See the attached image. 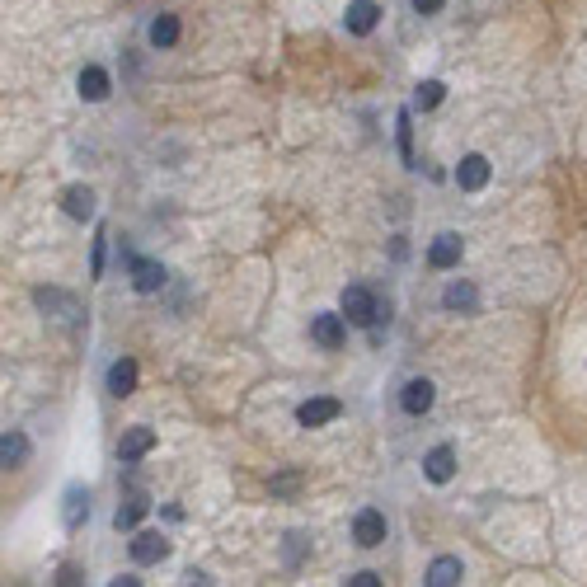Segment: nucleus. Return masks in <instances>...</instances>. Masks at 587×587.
<instances>
[{
	"label": "nucleus",
	"mask_w": 587,
	"mask_h": 587,
	"mask_svg": "<svg viewBox=\"0 0 587 587\" xmlns=\"http://www.w3.org/2000/svg\"><path fill=\"white\" fill-rule=\"evenodd\" d=\"M343 315H348V324H381L385 320V305L376 301V292L372 287H343Z\"/></svg>",
	"instance_id": "obj_1"
},
{
	"label": "nucleus",
	"mask_w": 587,
	"mask_h": 587,
	"mask_svg": "<svg viewBox=\"0 0 587 587\" xmlns=\"http://www.w3.org/2000/svg\"><path fill=\"white\" fill-rule=\"evenodd\" d=\"M385 512L381 508H362L357 517H353V541L362 545V550H376V545H385Z\"/></svg>",
	"instance_id": "obj_2"
},
{
	"label": "nucleus",
	"mask_w": 587,
	"mask_h": 587,
	"mask_svg": "<svg viewBox=\"0 0 587 587\" xmlns=\"http://www.w3.org/2000/svg\"><path fill=\"white\" fill-rule=\"evenodd\" d=\"M339 413H343V400H333V395H311V400L296 409V423H301V428H324V423H333Z\"/></svg>",
	"instance_id": "obj_3"
},
{
	"label": "nucleus",
	"mask_w": 587,
	"mask_h": 587,
	"mask_svg": "<svg viewBox=\"0 0 587 587\" xmlns=\"http://www.w3.org/2000/svg\"><path fill=\"white\" fill-rule=\"evenodd\" d=\"M311 339L320 343V348H343L348 343V315H311Z\"/></svg>",
	"instance_id": "obj_4"
},
{
	"label": "nucleus",
	"mask_w": 587,
	"mask_h": 587,
	"mask_svg": "<svg viewBox=\"0 0 587 587\" xmlns=\"http://www.w3.org/2000/svg\"><path fill=\"white\" fill-rule=\"evenodd\" d=\"M127 550L136 564H160V559H170V536L164 531H136Z\"/></svg>",
	"instance_id": "obj_5"
},
{
	"label": "nucleus",
	"mask_w": 587,
	"mask_h": 587,
	"mask_svg": "<svg viewBox=\"0 0 587 587\" xmlns=\"http://www.w3.org/2000/svg\"><path fill=\"white\" fill-rule=\"evenodd\" d=\"M433 400H437V385H433L428 376H413V381H404V390H400V409L413 413V418H423V413L433 409Z\"/></svg>",
	"instance_id": "obj_6"
},
{
	"label": "nucleus",
	"mask_w": 587,
	"mask_h": 587,
	"mask_svg": "<svg viewBox=\"0 0 587 587\" xmlns=\"http://www.w3.org/2000/svg\"><path fill=\"white\" fill-rule=\"evenodd\" d=\"M376 24H381V5H376V0H353L348 15H343V29H348L353 38L376 34Z\"/></svg>",
	"instance_id": "obj_7"
},
{
	"label": "nucleus",
	"mask_w": 587,
	"mask_h": 587,
	"mask_svg": "<svg viewBox=\"0 0 587 587\" xmlns=\"http://www.w3.org/2000/svg\"><path fill=\"white\" fill-rule=\"evenodd\" d=\"M461 254H465V240H461L456 231H446V235H437V240H433L428 264H433L437 273H446V268H456V264H461Z\"/></svg>",
	"instance_id": "obj_8"
},
{
	"label": "nucleus",
	"mask_w": 587,
	"mask_h": 587,
	"mask_svg": "<svg viewBox=\"0 0 587 587\" xmlns=\"http://www.w3.org/2000/svg\"><path fill=\"white\" fill-rule=\"evenodd\" d=\"M151 452H155V433H151V428H142V423L127 428V433H123V442H118V461H123V465L142 461V456H151Z\"/></svg>",
	"instance_id": "obj_9"
},
{
	"label": "nucleus",
	"mask_w": 587,
	"mask_h": 587,
	"mask_svg": "<svg viewBox=\"0 0 587 587\" xmlns=\"http://www.w3.org/2000/svg\"><path fill=\"white\" fill-rule=\"evenodd\" d=\"M423 474L433 484H452V474H456V452L452 446H433V452L423 456Z\"/></svg>",
	"instance_id": "obj_10"
},
{
	"label": "nucleus",
	"mask_w": 587,
	"mask_h": 587,
	"mask_svg": "<svg viewBox=\"0 0 587 587\" xmlns=\"http://www.w3.org/2000/svg\"><path fill=\"white\" fill-rule=\"evenodd\" d=\"M75 85H80V99H85V104H104V99H108V90H114V80H108V71H104V66H85Z\"/></svg>",
	"instance_id": "obj_11"
},
{
	"label": "nucleus",
	"mask_w": 587,
	"mask_h": 587,
	"mask_svg": "<svg viewBox=\"0 0 587 587\" xmlns=\"http://www.w3.org/2000/svg\"><path fill=\"white\" fill-rule=\"evenodd\" d=\"M489 174H493V170H489L484 155H465V160L456 164V184H461L465 193H480V188L489 184Z\"/></svg>",
	"instance_id": "obj_12"
},
{
	"label": "nucleus",
	"mask_w": 587,
	"mask_h": 587,
	"mask_svg": "<svg viewBox=\"0 0 587 587\" xmlns=\"http://www.w3.org/2000/svg\"><path fill=\"white\" fill-rule=\"evenodd\" d=\"M62 212H66L71 221H90V216H95V188H85V184L66 188V193H62Z\"/></svg>",
	"instance_id": "obj_13"
},
{
	"label": "nucleus",
	"mask_w": 587,
	"mask_h": 587,
	"mask_svg": "<svg viewBox=\"0 0 587 587\" xmlns=\"http://www.w3.org/2000/svg\"><path fill=\"white\" fill-rule=\"evenodd\" d=\"M132 287L142 292V296L160 292V287H164V268H160L155 259H132Z\"/></svg>",
	"instance_id": "obj_14"
},
{
	"label": "nucleus",
	"mask_w": 587,
	"mask_h": 587,
	"mask_svg": "<svg viewBox=\"0 0 587 587\" xmlns=\"http://www.w3.org/2000/svg\"><path fill=\"white\" fill-rule=\"evenodd\" d=\"M465 578V569H461V559L456 554H442V559H433V564H428V587H456Z\"/></svg>",
	"instance_id": "obj_15"
},
{
	"label": "nucleus",
	"mask_w": 587,
	"mask_h": 587,
	"mask_svg": "<svg viewBox=\"0 0 587 587\" xmlns=\"http://www.w3.org/2000/svg\"><path fill=\"white\" fill-rule=\"evenodd\" d=\"M132 390H136V362H132V357H118L114 367H108V395L127 400Z\"/></svg>",
	"instance_id": "obj_16"
},
{
	"label": "nucleus",
	"mask_w": 587,
	"mask_h": 587,
	"mask_svg": "<svg viewBox=\"0 0 587 587\" xmlns=\"http://www.w3.org/2000/svg\"><path fill=\"white\" fill-rule=\"evenodd\" d=\"M24 461H29V437H24L19 428H10L5 437H0V465H5V470H19Z\"/></svg>",
	"instance_id": "obj_17"
},
{
	"label": "nucleus",
	"mask_w": 587,
	"mask_h": 587,
	"mask_svg": "<svg viewBox=\"0 0 587 587\" xmlns=\"http://www.w3.org/2000/svg\"><path fill=\"white\" fill-rule=\"evenodd\" d=\"M179 34H184V29H179V19H174V15H155V19H151V29H146L151 47H174V43H179Z\"/></svg>",
	"instance_id": "obj_18"
},
{
	"label": "nucleus",
	"mask_w": 587,
	"mask_h": 587,
	"mask_svg": "<svg viewBox=\"0 0 587 587\" xmlns=\"http://www.w3.org/2000/svg\"><path fill=\"white\" fill-rule=\"evenodd\" d=\"M146 512H151V502H146L142 493H132V498L123 502V508L114 512V526H118V531H136V526H142V517H146Z\"/></svg>",
	"instance_id": "obj_19"
},
{
	"label": "nucleus",
	"mask_w": 587,
	"mask_h": 587,
	"mask_svg": "<svg viewBox=\"0 0 587 587\" xmlns=\"http://www.w3.org/2000/svg\"><path fill=\"white\" fill-rule=\"evenodd\" d=\"M80 517H90V489H66V508H62V522H66V531H75L80 526Z\"/></svg>",
	"instance_id": "obj_20"
},
{
	"label": "nucleus",
	"mask_w": 587,
	"mask_h": 587,
	"mask_svg": "<svg viewBox=\"0 0 587 587\" xmlns=\"http://www.w3.org/2000/svg\"><path fill=\"white\" fill-rule=\"evenodd\" d=\"M442 305H446V311H474V305H480V292H474L470 283H446Z\"/></svg>",
	"instance_id": "obj_21"
},
{
	"label": "nucleus",
	"mask_w": 587,
	"mask_h": 587,
	"mask_svg": "<svg viewBox=\"0 0 587 587\" xmlns=\"http://www.w3.org/2000/svg\"><path fill=\"white\" fill-rule=\"evenodd\" d=\"M395 142H400V160L413 164V108H400V118H395Z\"/></svg>",
	"instance_id": "obj_22"
},
{
	"label": "nucleus",
	"mask_w": 587,
	"mask_h": 587,
	"mask_svg": "<svg viewBox=\"0 0 587 587\" xmlns=\"http://www.w3.org/2000/svg\"><path fill=\"white\" fill-rule=\"evenodd\" d=\"M442 99H446V85H442V80H423V85L413 90V108H418V114H433Z\"/></svg>",
	"instance_id": "obj_23"
},
{
	"label": "nucleus",
	"mask_w": 587,
	"mask_h": 587,
	"mask_svg": "<svg viewBox=\"0 0 587 587\" xmlns=\"http://www.w3.org/2000/svg\"><path fill=\"white\" fill-rule=\"evenodd\" d=\"M34 301L43 305V311H66V315H75V301H71V296H62V292H52V287H38V292H34Z\"/></svg>",
	"instance_id": "obj_24"
},
{
	"label": "nucleus",
	"mask_w": 587,
	"mask_h": 587,
	"mask_svg": "<svg viewBox=\"0 0 587 587\" xmlns=\"http://www.w3.org/2000/svg\"><path fill=\"white\" fill-rule=\"evenodd\" d=\"M305 550H311V541H305L301 531H292V536H287V564H292V569L305 559Z\"/></svg>",
	"instance_id": "obj_25"
},
{
	"label": "nucleus",
	"mask_w": 587,
	"mask_h": 587,
	"mask_svg": "<svg viewBox=\"0 0 587 587\" xmlns=\"http://www.w3.org/2000/svg\"><path fill=\"white\" fill-rule=\"evenodd\" d=\"M104 249H108V235L99 231V235H95V264H90V273H95V277H104Z\"/></svg>",
	"instance_id": "obj_26"
},
{
	"label": "nucleus",
	"mask_w": 587,
	"mask_h": 587,
	"mask_svg": "<svg viewBox=\"0 0 587 587\" xmlns=\"http://www.w3.org/2000/svg\"><path fill=\"white\" fill-rule=\"evenodd\" d=\"M413 15H442L446 10V0H409Z\"/></svg>",
	"instance_id": "obj_27"
},
{
	"label": "nucleus",
	"mask_w": 587,
	"mask_h": 587,
	"mask_svg": "<svg viewBox=\"0 0 587 587\" xmlns=\"http://www.w3.org/2000/svg\"><path fill=\"white\" fill-rule=\"evenodd\" d=\"M348 587H381V573L362 569V573H353V578H348Z\"/></svg>",
	"instance_id": "obj_28"
},
{
	"label": "nucleus",
	"mask_w": 587,
	"mask_h": 587,
	"mask_svg": "<svg viewBox=\"0 0 587 587\" xmlns=\"http://www.w3.org/2000/svg\"><path fill=\"white\" fill-rule=\"evenodd\" d=\"M296 489V474H283V480H273V493H292Z\"/></svg>",
	"instance_id": "obj_29"
},
{
	"label": "nucleus",
	"mask_w": 587,
	"mask_h": 587,
	"mask_svg": "<svg viewBox=\"0 0 587 587\" xmlns=\"http://www.w3.org/2000/svg\"><path fill=\"white\" fill-rule=\"evenodd\" d=\"M57 582H80V569H71V564H66V569L57 573Z\"/></svg>",
	"instance_id": "obj_30"
}]
</instances>
